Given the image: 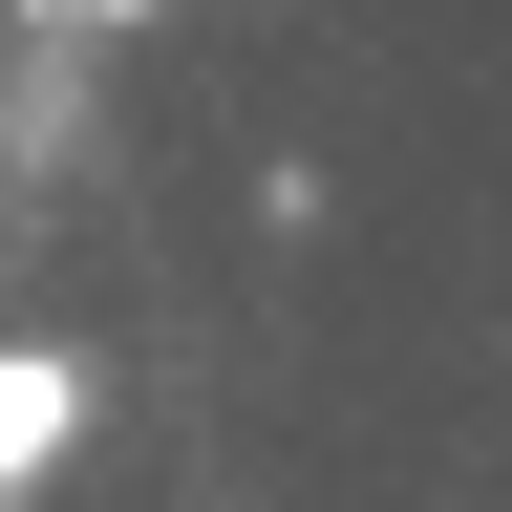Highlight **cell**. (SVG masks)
I'll list each match as a JSON object with an SVG mask.
<instances>
[{"label":"cell","mask_w":512,"mask_h":512,"mask_svg":"<svg viewBox=\"0 0 512 512\" xmlns=\"http://www.w3.org/2000/svg\"><path fill=\"white\" fill-rule=\"evenodd\" d=\"M64 448H86V363H64V342H0V512H22Z\"/></svg>","instance_id":"obj_1"},{"label":"cell","mask_w":512,"mask_h":512,"mask_svg":"<svg viewBox=\"0 0 512 512\" xmlns=\"http://www.w3.org/2000/svg\"><path fill=\"white\" fill-rule=\"evenodd\" d=\"M22 22H150V0H22Z\"/></svg>","instance_id":"obj_2"}]
</instances>
